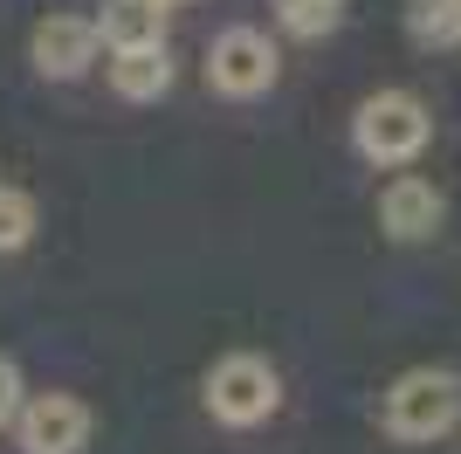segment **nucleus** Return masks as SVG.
I'll return each instance as SVG.
<instances>
[{
  "label": "nucleus",
  "mask_w": 461,
  "mask_h": 454,
  "mask_svg": "<svg viewBox=\"0 0 461 454\" xmlns=\"http://www.w3.org/2000/svg\"><path fill=\"white\" fill-rule=\"evenodd\" d=\"M427 138H434V117H427V104L413 90H379L351 117V145L366 151L372 166H413L427 151Z\"/></svg>",
  "instance_id": "obj_1"
},
{
  "label": "nucleus",
  "mask_w": 461,
  "mask_h": 454,
  "mask_svg": "<svg viewBox=\"0 0 461 454\" xmlns=\"http://www.w3.org/2000/svg\"><path fill=\"white\" fill-rule=\"evenodd\" d=\"M283 406V378L269 359L255 351H228V359L207 372V413L221 427H262V420Z\"/></svg>",
  "instance_id": "obj_2"
},
{
  "label": "nucleus",
  "mask_w": 461,
  "mask_h": 454,
  "mask_svg": "<svg viewBox=\"0 0 461 454\" xmlns=\"http://www.w3.org/2000/svg\"><path fill=\"white\" fill-rule=\"evenodd\" d=\"M461 420V378L455 372H406L385 393V434L393 440H441Z\"/></svg>",
  "instance_id": "obj_3"
},
{
  "label": "nucleus",
  "mask_w": 461,
  "mask_h": 454,
  "mask_svg": "<svg viewBox=\"0 0 461 454\" xmlns=\"http://www.w3.org/2000/svg\"><path fill=\"white\" fill-rule=\"evenodd\" d=\"M276 69H283V56H276V41L255 35V28H228V35H213V49H207V83L221 96H234V104L269 96Z\"/></svg>",
  "instance_id": "obj_4"
},
{
  "label": "nucleus",
  "mask_w": 461,
  "mask_h": 454,
  "mask_svg": "<svg viewBox=\"0 0 461 454\" xmlns=\"http://www.w3.org/2000/svg\"><path fill=\"white\" fill-rule=\"evenodd\" d=\"M21 434V454H83L90 440V406L69 393H41V399H21V413L7 420Z\"/></svg>",
  "instance_id": "obj_5"
},
{
  "label": "nucleus",
  "mask_w": 461,
  "mask_h": 454,
  "mask_svg": "<svg viewBox=\"0 0 461 454\" xmlns=\"http://www.w3.org/2000/svg\"><path fill=\"white\" fill-rule=\"evenodd\" d=\"M28 56H35L41 76H56V83H69V76H83L96 62V21L83 14H49L35 28V41H28Z\"/></svg>",
  "instance_id": "obj_6"
},
{
  "label": "nucleus",
  "mask_w": 461,
  "mask_h": 454,
  "mask_svg": "<svg viewBox=\"0 0 461 454\" xmlns=\"http://www.w3.org/2000/svg\"><path fill=\"white\" fill-rule=\"evenodd\" d=\"M441 213H447L441 186H434V179H413V172H400V179L379 193V227L393 241H427V234L441 227Z\"/></svg>",
  "instance_id": "obj_7"
},
{
  "label": "nucleus",
  "mask_w": 461,
  "mask_h": 454,
  "mask_svg": "<svg viewBox=\"0 0 461 454\" xmlns=\"http://www.w3.org/2000/svg\"><path fill=\"white\" fill-rule=\"evenodd\" d=\"M111 90L124 104H152L173 90V49L166 41H138V49H111Z\"/></svg>",
  "instance_id": "obj_8"
},
{
  "label": "nucleus",
  "mask_w": 461,
  "mask_h": 454,
  "mask_svg": "<svg viewBox=\"0 0 461 454\" xmlns=\"http://www.w3.org/2000/svg\"><path fill=\"white\" fill-rule=\"evenodd\" d=\"M96 41H111V49L166 41V0H104V14H96Z\"/></svg>",
  "instance_id": "obj_9"
},
{
  "label": "nucleus",
  "mask_w": 461,
  "mask_h": 454,
  "mask_svg": "<svg viewBox=\"0 0 461 454\" xmlns=\"http://www.w3.org/2000/svg\"><path fill=\"white\" fill-rule=\"evenodd\" d=\"M406 35L420 49H461V0H406Z\"/></svg>",
  "instance_id": "obj_10"
},
{
  "label": "nucleus",
  "mask_w": 461,
  "mask_h": 454,
  "mask_svg": "<svg viewBox=\"0 0 461 454\" xmlns=\"http://www.w3.org/2000/svg\"><path fill=\"white\" fill-rule=\"evenodd\" d=\"M276 21L296 41H324L330 28H345V0H276Z\"/></svg>",
  "instance_id": "obj_11"
},
{
  "label": "nucleus",
  "mask_w": 461,
  "mask_h": 454,
  "mask_svg": "<svg viewBox=\"0 0 461 454\" xmlns=\"http://www.w3.org/2000/svg\"><path fill=\"white\" fill-rule=\"evenodd\" d=\"M28 234H35V200L14 193V186H0V255L28 248Z\"/></svg>",
  "instance_id": "obj_12"
},
{
  "label": "nucleus",
  "mask_w": 461,
  "mask_h": 454,
  "mask_svg": "<svg viewBox=\"0 0 461 454\" xmlns=\"http://www.w3.org/2000/svg\"><path fill=\"white\" fill-rule=\"evenodd\" d=\"M21 413V372H14V359H0V427Z\"/></svg>",
  "instance_id": "obj_13"
},
{
  "label": "nucleus",
  "mask_w": 461,
  "mask_h": 454,
  "mask_svg": "<svg viewBox=\"0 0 461 454\" xmlns=\"http://www.w3.org/2000/svg\"><path fill=\"white\" fill-rule=\"evenodd\" d=\"M166 7H173V0H166Z\"/></svg>",
  "instance_id": "obj_14"
}]
</instances>
